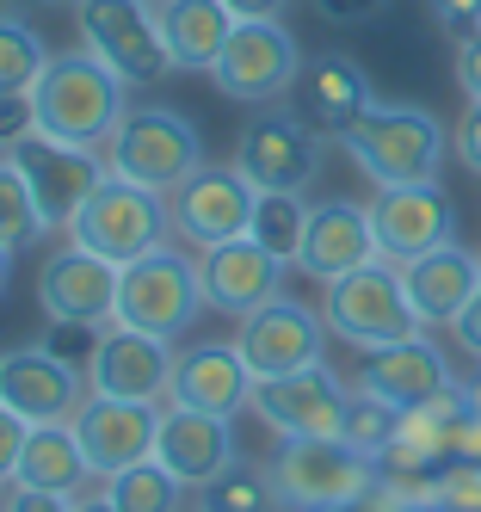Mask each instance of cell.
<instances>
[{"label": "cell", "instance_id": "cell-16", "mask_svg": "<svg viewBox=\"0 0 481 512\" xmlns=\"http://www.w3.org/2000/svg\"><path fill=\"white\" fill-rule=\"evenodd\" d=\"M0 401L31 426H62V420L81 414V401H87V371L56 358L50 346L0 352Z\"/></svg>", "mask_w": 481, "mask_h": 512}, {"label": "cell", "instance_id": "cell-8", "mask_svg": "<svg viewBox=\"0 0 481 512\" xmlns=\"http://www.w3.org/2000/svg\"><path fill=\"white\" fill-rule=\"evenodd\" d=\"M74 31H81V50H93L124 87H155L173 68L161 7L148 0H74Z\"/></svg>", "mask_w": 481, "mask_h": 512}, {"label": "cell", "instance_id": "cell-2", "mask_svg": "<svg viewBox=\"0 0 481 512\" xmlns=\"http://www.w3.org/2000/svg\"><path fill=\"white\" fill-rule=\"evenodd\" d=\"M340 149L358 161L370 186H432L451 155V130H444L426 105H370V112L340 136Z\"/></svg>", "mask_w": 481, "mask_h": 512}, {"label": "cell", "instance_id": "cell-29", "mask_svg": "<svg viewBox=\"0 0 481 512\" xmlns=\"http://www.w3.org/2000/svg\"><path fill=\"white\" fill-rule=\"evenodd\" d=\"M303 229H309V204H303V192H259V204H253V241L272 253V260H284V266H296V253H303Z\"/></svg>", "mask_w": 481, "mask_h": 512}, {"label": "cell", "instance_id": "cell-6", "mask_svg": "<svg viewBox=\"0 0 481 512\" xmlns=\"http://www.w3.org/2000/svg\"><path fill=\"white\" fill-rule=\"evenodd\" d=\"M321 315H327V334L346 340L352 352H377V346H395L407 334H426L414 303H407L395 260H370L346 278L321 284Z\"/></svg>", "mask_w": 481, "mask_h": 512}, {"label": "cell", "instance_id": "cell-40", "mask_svg": "<svg viewBox=\"0 0 481 512\" xmlns=\"http://www.w3.org/2000/svg\"><path fill=\"white\" fill-rule=\"evenodd\" d=\"M432 19L451 38H469V31H481V0H432Z\"/></svg>", "mask_w": 481, "mask_h": 512}, {"label": "cell", "instance_id": "cell-52", "mask_svg": "<svg viewBox=\"0 0 481 512\" xmlns=\"http://www.w3.org/2000/svg\"><path fill=\"white\" fill-rule=\"evenodd\" d=\"M0 500H7V482H0Z\"/></svg>", "mask_w": 481, "mask_h": 512}, {"label": "cell", "instance_id": "cell-24", "mask_svg": "<svg viewBox=\"0 0 481 512\" xmlns=\"http://www.w3.org/2000/svg\"><path fill=\"white\" fill-rule=\"evenodd\" d=\"M451 383H457L451 377V358H444V346L432 334H407L395 346L364 352L358 371H352V389H370V395L395 401V408H414V401L451 389Z\"/></svg>", "mask_w": 481, "mask_h": 512}, {"label": "cell", "instance_id": "cell-1", "mask_svg": "<svg viewBox=\"0 0 481 512\" xmlns=\"http://www.w3.org/2000/svg\"><path fill=\"white\" fill-rule=\"evenodd\" d=\"M130 87L111 75L93 50H62L44 62V75L31 87V112L37 130L56 142H81V149H105L118 118L130 112Z\"/></svg>", "mask_w": 481, "mask_h": 512}, {"label": "cell", "instance_id": "cell-50", "mask_svg": "<svg viewBox=\"0 0 481 512\" xmlns=\"http://www.w3.org/2000/svg\"><path fill=\"white\" fill-rule=\"evenodd\" d=\"M7 278H13V247L0 241V290H7Z\"/></svg>", "mask_w": 481, "mask_h": 512}, {"label": "cell", "instance_id": "cell-9", "mask_svg": "<svg viewBox=\"0 0 481 512\" xmlns=\"http://www.w3.org/2000/svg\"><path fill=\"white\" fill-rule=\"evenodd\" d=\"M253 204H259V186L235 161H204L192 179H179V186L167 192L173 241L192 247V253H210L222 241H241L253 229Z\"/></svg>", "mask_w": 481, "mask_h": 512}, {"label": "cell", "instance_id": "cell-39", "mask_svg": "<svg viewBox=\"0 0 481 512\" xmlns=\"http://www.w3.org/2000/svg\"><path fill=\"white\" fill-rule=\"evenodd\" d=\"M451 149H457V161L481 179V99H469V112L457 118V130H451Z\"/></svg>", "mask_w": 481, "mask_h": 512}, {"label": "cell", "instance_id": "cell-38", "mask_svg": "<svg viewBox=\"0 0 481 512\" xmlns=\"http://www.w3.org/2000/svg\"><path fill=\"white\" fill-rule=\"evenodd\" d=\"M25 438H31V420H19L7 401H0V482H7V488H13V469H19Z\"/></svg>", "mask_w": 481, "mask_h": 512}, {"label": "cell", "instance_id": "cell-14", "mask_svg": "<svg viewBox=\"0 0 481 512\" xmlns=\"http://www.w3.org/2000/svg\"><path fill=\"white\" fill-rule=\"evenodd\" d=\"M235 167L253 179L259 192H303L309 179L321 173V130L284 105H266L235 142Z\"/></svg>", "mask_w": 481, "mask_h": 512}, {"label": "cell", "instance_id": "cell-17", "mask_svg": "<svg viewBox=\"0 0 481 512\" xmlns=\"http://www.w3.org/2000/svg\"><path fill=\"white\" fill-rule=\"evenodd\" d=\"M68 426H74V438H81L87 469L99 475V482H111L118 469L155 457L161 408H148V401H118V395H93V389H87L81 414H74Z\"/></svg>", "mask_w": 481, "mask_h": 512}, {"label": "cell", "instance_id": "cell-45", "mask_svg": "<svg viewBox=\"0 0 481 512\" xmlns=\"http://www.w3.org/2000/svg\"><path fill=\"white\" fill-rule=\"evenodd\" d=\"M222 7H229L235 19H284L290 0H222Z\"/></svg>", "mask_w": 481, "mask_h": 512}, {"label": "cell", "instance_id": "cell-18", "mask_svg": "<svg viewBox=\"0 0 481 512\" xmlns=\"http://www.w3.org/2000/svg\"><path fill=\"white\" fill-rule=\"evenodd\" d=\"M173 340H155V334H136L124 321H105L99 334V352L87 364V389L93 395H118V401H148L161 408L167 401V383H173Z\"/></svg>", "mask_w": 481, "mask_h": 512}, {"label": "cell", "instance_id": "cell-43", "mask_svg": "<svg viewBox=\"0 0 481 512\" xmlns=\"http://www.w3.org/2000/svg\"><path fill=\"white\" fill-rule=\"evenodd\" d=\"M389 7V0H315V13L327 25H364V19H377Z\"/></svg>", "mask_w": 481, "mask_h": 512}, {"label": "cell", "instance_id": "cell-34", "mask_svg": "<svg viewBox=\"0 0 481 512\" xmlns=\"http://www.w3.org/2000/svg\"><path fill=\"white\" fill-rule=\"evenodd\" d=\"M204 494V512H278V488H272V475L266 469H229V475H216Z\"/></svg>", "mask_w": 481, "mask_h": 512}, {"label": "cell", "instance_id": "cell-30", "mask_svg": "<svg viewBox=\"0 0 481 512\" xmlns=\"http://www.w3.org/2000/svg\"><path fill=\"white\" fill-rule=\"evenodd\" d=\"M105 494H111V506L118 512H179V500H185V482L167 469V463H130V469H118L105 482Z\"/></svg>", "mask_w": 481, "mask_h": 512}, {"label": "cell", "instance_id": "cell-15", "mask_svg": "<svg viewBox=\"0 0 481 512\" xmlns=\"http://www.w3.org/2000/svg\"><path fill=\"white\" fill-rule=\"evenodd\" d=\"M370 229H377V253L395 266L420 260V253L457 241V204L438 186H377L370 198Z\"/></svg>", "mask_w": 481, "mask_h": 512}, {"label": "cell", "instance_id": "cell-10", "mask_svg": "<svg viewBox=\"0 0 481 512\" xmlns=\"http://www.w3.org/2000/svg\"><path fill=\"white\" fill-rule=\"evenodd\" d=\"M296 75H303V50L284 31V19H235L229 44H222L210 81L216 93H229L241 105H278Z\"/></svg>", "mask_w": 481, "mask_h": 512}, {"label": "cell", "instance_id": "cell-54", "mask_svg": "<svg viewBox=\"0 0 481 512\" xmlns=\"http://www.w3.org/2000/svg\"><path fill=\"white\" fill-rule=\"evenodd\" d=\"M68 7H74V0H68Z\"/></svg>", "mask_w": 481, "mask_h": 512}, {"label": "cell", "instance_id": "cell-36", "mask_svg": "<svg viewBox=\"0 0 481 512\" xmlns=\"http://www.w3.org/2000/svg\"><path fill=\"white\" fill-rule=\"evenodd\" d=\"M99 334L105 327H93V321H50L44 327V346L56 352V358H68V364H93V352H99Z\"/></svg>", "mask_w": 481, "mask_h": 512}, {"label": "cell", "instance_id": "cell-23", "mask_svg": "<svg viewBox=\"0 0 481 512\" xmlns=\"http://www.w3.org/2000/svg\"><path fill=\"white\" fill-rule=\"evenodd\" d=\"M198 278H204V303L222 309V315H235V321L253 315L259 303L284 297V260H272L253 235L198 253Z\"/></svg>", "mask_w": 481, "mask_h": 512}, {"label": "cell", "instance_id": "cell-4", "mask_svg": "<svg viewBox=\"0 0 481 512\" xmlns=\"http://www.w3.org/2000/svg\"><path fill=\"white\" fill-rule=\"evenodd\" d=\"M99 155H105V167L118 173V179H136V186L161 192V198L210 161L198 124L185 118L179 105H130Z\"/></svg>", "mask_w": 481, "mask_h": 512}, {"label": "cell", "instance_id": "cell-25", "mask_svg": "<svg viewBox=\"0 0 481 512\" xmlns=\"http://www.w3.org/2000/svg\"><path fill=\"white\" fill-rule=\"evenodd\" d=\"M296 112H303L321 136H346L370 105H377V87H370V75L340 56V50H327V56H309L303 62V75H296Z\"/></svg>", "mask_w": 481, "mask_h": 512}, {"label": "cell", "instance_id": "cell-49", "mask_svg": "<svg viewBox=\"0 0 481 512\" xmlns=\"http://www.w3.org/2000/svg\"><path fill=\"white\" fill-rule=\"evenodd\" d=\"M327 512H389L383 494H370V500H352V506H327Z\"/></svg>", "mask_w": 481, "mask_h": 512}, {"label": "cell", "instance_id": "cell-31", "mask_svg": "<svg viewBox=\"0 0 481 512\" xmlns=\"http://www.w3.org/2000/svg\"><path fill=\"white\" fill-rule=\"evenodd\" d=\"M44 62H50L44 38L7 7V13H0V93H31L37 75H44Z\"/></svg>", "mask_w": 481, "mask_h": 512}, {"label": "cell", "instance_id": "cell-32", "mask_svg": "<svg viewBox=\"0 0 481 512\" xmlns=\"http://www.w3.org/2000/svg\"><path fill=\"white\" fill-rule=\"evenodd\" d=\"M395 432H401V408L383 395H370V389H352V408H346V445H358L364 457H383L395 445Z\"/></svg>", "mask_w": 481, "mask_h": 512}, {"label": "cell", "instance_id": "cell-28", "mask_svg": "<svg viewBox=\"0 0 481 512\" xmlns=\"http://www.w3.org/2000/svg\"><path fill=\"white\" fill-rule=\"evenodd\" d=\"M93 482V469L81 457V438L74 426H31L25 451H19V469H13V488H44V494H81Z\"/></svg>", "mask_w": 481, "mask_h": 512}, {"label": "cell", "instance_id": "cell-7", "mask_svg": "<svg viewBox=\"0 0 481 512\" xmlns=\"http://www.w3.org/2000/svg\"><path fill=\"white\" fill-rule=\"evenodd\" d=\"M68 241H81L87 253H99V260H111V266H130V260H142V253H155V247L173 241V216H167L161 192L105 173L93 186V198L74 210Z\"/></svg>", "mask_w": 481, "mask_h": 512}, {"label": "cell", "instance_id": "cell-21", "mask_svg": "<svg viewBox=\"0 0 481 512\" xmlns=\"http://www.w3.org/2000/svg\"><path fill=\"white\" fill-rule=\"evenodd\" d=\"M377 253V229H370V204H352V198H321L309 204V229H303V253H296V272L315 278V284H333Z\"/></svg>", "mask_w": 481, "mask_h": 512}, {"label": "cell", "instance_id": "cell-26", "mask_svg": "<svg viewBox=\"0 0 481 512\" xmlns=\"http://www.w3.org/2000/svg\"><path fill=\"white\" fill-rule=\"evenodd\" d=\"M401 284H407V303H414L426 334L432 327H451L469 309V297L481 290V253H469L463 241H444V247L420 253V260H407Z\"/></svg>", "mask_w": 481, "mask_h": 512}, {"label": "cell", "instance_id": "cell-51", "mask_svg": "<svg viewBox=\"0 0 481 512\" xmlns=\"http://www.w3.org/2000/svg\"><path fill=\"white\" fill-rule=\"evenodd\" d=\"M389 512H432V506H389Z\"/></svg>", "mask_w": 481, "mask_h": 512}, {"label": "cell", "instance_id": "cell-42", "mask_svg": "<svg viewBox=\"0 0 481 512\" xmlns=\"http://www.w3.org/2000/svg\"><path fill=\"white\" fill-rule=\"evenodd\" d=\"M444 334L457 340V352H463V358H475V364H481V290L469 297V309H463L451 327H444Z\"/></svg>", "mask_w": 481, "mask_h": 512}, {"label": "cell", "instance_id": "cell-19", "mask_svg": "<svg viewBox=\"0 0 481 512\" xmlns=\"http://www.w3.org/2000/svg\"><path fill=\"white\" fill-rule=\"evenodd\" d=\"M253 383L259 377L247 371V358H241L235 340H192V346H179V358H173L167 401H173V408H198V414L235 420V414H247Z\"/></svg>", "mask_w": 481, "mask_h": 512}, {"label": "cell", "instance_id": "cell-47", "mask_svg": "<svg viewBox=\"0 0 481 512\" xmlns=\"http://www.w3.org/2000/svg\"><path fill=\"white\" fill-rule=\"evenodd\" d=\"M74 512H118V506H111V494L99 488V494H74Z\"/></svg>", "mask_w": 481, "mask_h": 512}, {"label": "cell", "instance_id": "cell-44", "mask_svg": "<svg viewBox=\"0 0 481 512\" xmlns=\"http://www.w3.org/2000/svg\"><path fill=\"white\" fill-rule=\"evenodd\" d=\"M457 87H463L469 99H481V31L457 38Z\"/></svg>", "mask_w": 481, "mask_h": 512}, {"label": "cell", "instance_id": "cell-22", "mask_svg": "<svg viewBox=\"0 0 481 512\" xmlns=\"http://www.w3.org/2000/svg\"><path fill=\"white\" fill-rule=\"evenodd\" d=\"M155 463H167L185 488H210L216 475L235 469V420L222 414H198V408H161V432H155Z\"/></svg>", "mask_w": 481, "mask_h": 512}, {"label": "cell", "instance_id": "cell-33", "mask_svg": "<svg viewBox=\"0 0 481 512\" xmlns=\"http://www.w3.org/2000/svg\"><path fill=\"white\" fill-rule=\"evenodd\" d=\"M37 235H50V229H44V216H37V204H31L25 173L13 167V155H0V241L19 253V247H31Z\"/></svg>", "mask_w": 481, "mask_h": 512}, {"label": "cell", "instance_id": "cell-13", "mask_svg": "<svg viewBox=\"0 0 481 512\" xmlns=\"http://www.w3.org/2000/svg\"><path fill=\"white\" fill-rule=\"evenodd\" d=\"M235 346H241L253 377L309 371V364H327V315L296 303V297H272L235 321Z\"/></svg>", "mask_w": 481, "mask_h": 512}, {"label": "cell", "instance_id": "cell-35", "mask_svg": "<svg viewBox=\"0 0 481 512\" xmlns=\"http://www.w3.org/2000/svg\"><path fill=\"white\" fill-rule=\"evenodd\" d=\"M432 512H481V463H444L432 488Z\"/></svg>", "mask_w": 481, "mask_h": 512}, {"label": "cell", "instance_id": "cell-5", "mask_svg": "<svg viewBox=\"0 0 481 512\" xmlns=\"http://www.w3.org/2000/svg\"><path fill=\"white\" fill-rule=\"evenodd\" d=\"M204 309L210 303H204L198 253L167 241V247L142 253V260H130L118 272V315L111 321L136 327V334H155V340H179V334H192V321Z\"/></svg>", "mask_w": 481, "mask_h": 512}, {"label": "cell", "instance_id": "cell-27", "mask_svg": "<svg viewBox=\"0 0 481 512\" xmlns=\"http://www.w3.org/2000/svg\"><path fill=\"white\" fill-rule=\"evenodd\" d=\"M229 31H235V13L222 0H161V38L173 68H185V75H210Z\"/></svg>", "mask_w": 481, "mask_h": 512}, {"label": "cell", "instance_id": "cell-12", "mask_svg": "<svg viewBox=\"0 0 481 512\" xmlns=\"http://www.w3.org/2000/svg\"><path fill=\"white\" fill-rule=\"evenodd\" d=\"M7 155H13V167L25 173L31 204H37V216H44V229H50V235H56V229L68 235L74 210H81V204L93 198V186L111 173L99 149H81V142H56V136H44V130L19 136Z\"/></svg>", "mask_w": 481, "mask_h": 512}, {"label": "cell", "instance_id": "cell-37", "mask_svg": "<svg viewBox=\"0 0 481 512\" xmlns=\"http://www.w3.org/2000/svg\"><path fill=\"white\" fill-rule=\"evenodd\" d=\"M37 130V112H31V93H0V155L13 149L19 136Z\"/></svg>", "mask_w": 481, "mask_h": 512}, {"label": "cell", "instance_id": "cell-20", "mask_svg": "<svg viewBox=\"0 0 481 512\" xmlns=\"http://www.w3.org/2000/svg\"><path fill=\"white\" fill-rule=\"evenodd\" d=\"M118 272L124 266L99 260V253H87L81 241H68V247H56L50 260L37 266V303H44L50 321H93V327H105L111 315H118Z\"/></svg>", "mask_w": 481, "mask_h": 512}, {"label": "cell", "instance_id": "cell-53", "mask_svg": "<svg viewBox=\"0 0 481 512\" xmlns=\"http://www.w3.org/2000/svg\"><path fill=\"white\" fill-rule=\"evenodd\" d=\"M148 7H161V0H148Z\"/></svg>", "mask_w": 481, "mask_h": 512}, {"label": "cell", "instance_id": "cell-41", "mask_svg": "<svg viewBox=\"0 0 481 512\" xmlns=\"http://www.w3.org/2000/svg\"><path fill=\"white\" fill-rule=\"evenodd\" d=\"M0 512H74V494H44V488H7Z\"/></svg>", "mask_w": 481, "mask_h": 512}, {"label": "cell", "instance_id": "cell-11", "mask_svg": "<svg viewBox=\"0 0 481 512\" xmlns=\"http://www.w3.org/2000/svg\"><path fill=\"white\" fill-rule=\"evenodd\" d=\"M346 408H352V377L309 364L290 377H259L247 414H259V426L278 438H340L346 432Z\"/></svg>", "mask_w": 481, "mask_h": 512}, {"label": "cell", "instance_id": "cell-55", "mask_svg": "<svg viewBox=\"0 0 481 512\" xmlns=\"http://www.w3.org/2000/svg\"><path fill=\"white\" fill-rule=\"evenodd\" d=\"M198 512H204V506H198Z\"/></svg>", "mask_w": 481, "mask_h": 512}, {"label": "cell", "instance_id": "cell-46", "mask_svg": "<svg viewBox=\"0 0 481 512\" xmlns=\"http://www.w3.org/2000/svg\"><path fill=\"white\" fill-rule=\"evenodd\" d=\"M451 463H481V420H475V414H469L463 432H457V457H451Z\"/></svg>", "mask_w": 481, "mask_h": 512}, {"label": "cell", "instance_id": "cell-48", "mask_svg": "<svg viewBox=\"0 0 481 512\" xmlns=\"http://www.w3.org/2000/svg\"><path fill=\"white\" fill-rule=\"evenodd\" d=\"M463 401H469V414H475V420H481V364H475V377H469V383H463Z\"/></svg>", "mask_w": 481, "mask_h": 512}, {"label": "cell", "instance_id": "cell-3", "mask_svg": "<svg viewBox=\"0 0 481 512\" xmlns=\"http://www.w3.org/2000/svg\"><path fill=\"white\" fill-rule=\"evenodd\" d=\"M278 506L290 512H327V506H352L383 488L377 457H364L346 438H278V451L266 463Z\"/></svg>", "mask_w": 481, "mask_h": 512}]
</instances>
